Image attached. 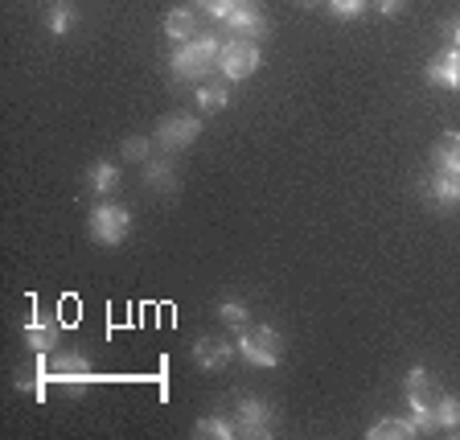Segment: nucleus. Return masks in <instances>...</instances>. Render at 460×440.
Returning a JSON list of instances; mask_svg holds the SVG:
<instances>
[{
	"mask_svg": "<svg viewBox=\"0 0 460 440\" xmlns=\"http://www.w3.org/2000/svg\"><path fill=\"white\" fill-rule=\"evenodd\" d=\"M218 58H222V46L214 38H193L177 49V58H172V75L185 78V83H201L210 70H218Z\"/></svg>",
	"mask_w": 460,
	"mask_h": 440,
	"instance_id": "nucleus-1",
	"label": "nucleus"
},
{
	"mask_svg": "<svg viewBox=\"0 0 460 440\" xmlns=\"http://www.w3.org/2000/svg\"><path fill=\"white\" fill-rule=\"evenodd\" d=\"M128 227H132V214H128L124 206L103 202V206H95V211H91V239L103 243V247H115V243L128 235Z\"/></svg>",
	"mask_w": 460,
	"mask_h": 440,
	"instance_id": "nucleus-2",
	"label": "nucleus"
},
{
	"mask_svg": "<svg viewBox=\"0 0 460 440\" xmlns=\"http://www.w3.org/2000/svg\"><path fill=\"white\" fill-rule=\"evenodd\" d=\"M239 355L247 358L251 366H276V363H279V355H284V342H279L276 329L259 326V329H247V334H243Z\"/></svg>",
	"mask_w": 460,
	"mask_h": 440,
	"instance_id": "nucleus-3",
	"label": "nucleus"
},
{
	"mask_svg": "<svg viewBox=\"0 0 460 440\" xmlns=\"http://www.w3.org/2000/svg\"><path fill=\"white\" fill-rule=\"evenodd\" d=\"M255 67H259V46H255V38H234V41H226L222 46V58H218V70L226 78H251L255 75Z\"/></svg>",
	"mask_w": 460,
	"mask_h": 440,
	"instance_id": "nucleus-4",
	"label": "nucleus"
},
{
	"mask_svg": "<svg viewBox=\"0 0 460 440\" xmlns=\"http://www.w3.org/2000/svg\"><path fill=\"white\" fill-rule=\"evenodd\" d=\"M234 432H239V436H255V440L271 436V408L259 400H243L239 416H234Z\"/></svg>",
	"mask_w": 460,
	"mask_h": 440,
	"instance_id": "nucleus-5",
	"label": "nucleus"
},
{
	"mask_svg": "<svg viewBox=\"0 0 460 440\" xmlns=\"http://www.w3.org/2000/svg\"><path fill=\"white\" fill-rule=\"evenodd\" d=\"M201 124L193 120V115H169V120H161V128H156V144L161 148H190L193 140H198Z\"/></svg>",
	"mask_w": 460,
	"mask_h": 440,
	"instance_id": "nucleus-6",
	"label": "nucleus"
},
{
	"mask_svg": "<svg viewBox=\"0 0 460 440\" xmlns=\"http://www.w3.org/2000/svg\"><path fill=\"white\" fill-rule=\"evenodd\" d=\"M222 21L230 25V33H243V38H259V33L268 29V21H263V13H259L255 0H234Z\"/></svg>",
	"mask_w": 460,
	"mask_h": 440,
	"instance_id": "nucleus-7",
	"label": "nucleus"
},
{
	"mask_svg": "<svg viewBox=\"0 0 460 440\" xmlns=\"http://www.w3.org/2000/svg\"><path fill=\"white\" fill-rule=\"evenodd\" d=\"M49 379L70 387V391H83V387L91 383V366H86L83 355H62L58 363H49Z\"/></svg>",
	"mask_w": 460,
	"mask_h": 440,
	"instance_id": "nucleus-8",
	"label": "nucleus"
},
{
	"mask_svg": "<svg viewBox=\"0 0 460 440\" xmlns=\"http://www.w3.org/2000/svg\"><path fill=\"white\" fill-rule=\"evenodd\" d=\"M428 83L436 86H448V91H460V49H440V54L431 58L428 67Z\"/></svg>",
	"mask_w": 460,
	"mask_h": 440,
	"instance_id": "nucleus-9",
	"label": "nucleus"
},
{
	"mask_svg": "<svg viewBox=\"0 0 460 440\" xmlns=\"http://www.w3.org/2000/svg\"><path fill=\"white\" fill-rule=\"evenodd\" d=\"M407 400H411L415 412H436V403H440V395H436V379H431L428 371H411L407 374Z\"/></svg>",
	"mask_w": 460,
	"mask_h": 440,
	"instance_id": "nucleus-10",
	"label": "nucleus"
},
{
	"mask_svg": "<svg viewBox=\"0 0 460 440\" xmlns=\"http://www.w3.org/2000/svg\"><path fill=\"white\" fill-rule=\"evenodd\" d=\"M193 358H198V366H206V371H222V366L230 363V342H222V337H201V342L193 346Z\"/></svg>",
	"mask_w": 460,
	"mask_h": 440,
	"instance_id": "nucleus-11",
	"label": "nucleus"
},
{
	"mask_svg": "<svg viewBox=\"0 0 460 440\" xmlns=\"http://www.w3.org/2000/svg\"><path fill=\"white\" fill-rule=\"evenodd\" d=\"M431 198L440 202V206H456L460 202V173L456 169H436L431 173Z\"/></svg>",
	"mask_w": 460,
	"mask_h": 440,
	"instance_id": "nucleus-12",
	"label": "nucleus"
},
{
	"mask_svg": "<svg viewBox=\"0 0 460 440\" xmlns=\"http://www.w3.org/2000/svg\"><path fill=\"white\" fill-rule=\"evenodd\" d=\"M164 33H169L172 41H193V33H198V21H193V9H172L169 17H164Z\"/></svg>",
	"mask_w": 460,
	"mask_h": 440,
	"instance_id": "nucleus-13",
	"label": "nucleus"
},
{
	"mask_svg": "<svg viewBox=\"0 0 460 440\" xmlns=\"http://www.w3.org/2000/svg\"><path fill=\"white\" fill-rule=\"evenodd\" d=\"M431 161H436V169H456L460 173V136L444 132L440 140H436V148H431Z\"/></svg>",
	"mask_w": 460,
	"mask_h": 440,
	"instance_id": "nucleus-14",
	"label": "nucleus"
},
{
	"mask_svg": "<svg viewBox=\"0 0 460 440\" xmlns=\"http://www.w3.org/2000/svg\"><path fill=\"white\" fill-rule=\"evenodd\" d=\"M415 420H378L370 428V436L374 440H407V436H415Z\"/></svg>",
	"mask_w": 460,
	"mask_h": 440,
	"instance_id": "nucleus-15",
	"label": "nucleus"
},
{
	"mask_svg": "<svg viewBox=\"0 0 460 440\" xmlns=\"http://www.w3.org/2000/svg\"><path fill=\"white\" fill-rule=\"evenodd\" d=\"M25 342H29V350H38V355H46V350H54L58 329H54V326H46V321H33V326L25 329Z\"/></svg>",
	"mask_w": 460,
	"mask_h": 440,
	"instance_id": "nucleus-16",
	"label": "nucleus"
},
{
	"mask_svg": "<svg viewBox=\"0 0 460 440\" xmlns=\"http://www.w3.org/2000/svg\"><path fill=\"white\" fill-rule=\"evenodd\" d=\"M436 416H440V428L460 432V400H456V395H440V403H436Z\"/></svg>",
	"mask_w": 460,
	"mask_h": 440,
	"instance_id": "nucleus-17",
	"label": "nucleus"
},
{
	"mask_svg": "<svg viewBox=\"0 0 460 440\" xmlns=\"http://www.w3.org/2000/svg\"><path fill=\"white\" fill-rule=\"evenodd\" d=\"M148 190L164 193V198H169V193L177 190V177H172L169 165H148Z\"/></svg>",
	"mask_w": 460,
	"mask_h": 440,
	"instance_id": "nucleus-18",
	"label": "nucleus"
},
{
	"mask_svg": "<svg viewBox=\"0 0 460 440\" xmlns=\"http://www.w3.org/2000/svg\"><path fill=\"white\" fill-rule=\"evenodd\" d=\"M115 185H119V169L115 165H95L91 169V190L95 193H111Z\"/></svg>",
	"mask_w": 460,
	"mask_h": 440,
	"instance_id": "nucleus-19",
	"label": "nucleus"
},
{
	"mask_svg": "<svg viewBox=\"0 0 460 440\" xmlns=\"http://www.w3.org/2000/svg\"><path fill=\"white\" fill-rule=\"evenodd\" d=\"M193 432H198V436H210V440H230V436H234V428H230L222 416H210V420H201Z\"/></svg>",
	"mask_w": 460,
	"mask_h": 440,
	"instance_id": "nucleus-20",
	"label": "nucleus"
},
{
	"mask_svg": "<svg viewBox=\"0 0 460 440\" xmlns=\"http://www.w3.org/2000/svg\"><path fill=\"white\" fill-rule=\"evenodd\" d=\"M198 103H201V112H222L226 107V86H201L198 91Z\"/></svg>",
	"mask_w": 460,
	"mask_h": 440,
	"instance_id": "nucleus-21",
	"label": "nucleus"
},
{
	"mask_svg": "<svg viewBox=\"0 0 460 440\" xmlns=\"http://www.w3.org/2000/svg\"><path fill=\"white\" fill-rule=\"evenodd\" d=\"M17 383L25 387L29 395H38V400H41V395H46V371H41V363H38V371H25V374H21Z\"/></svg>",
	"mask_w": 460,
	"mask_h": 440,
	"instance_id": "nucleus-22",
	"label": "nucleus"
},
{
	"mask_svg": "<svg viewBox=\"0 0 460 440\" xmlns=\"http://www.w3.org/2000/svg\"><path fill=\"white\" fill-rule=\"evenodd\" d=\"M329 4H333V17H341V21L362 17V9H366V0H329Z\"/></svg>",
	"mask_w": 460,
	"mask_h": 440,
	"instance_id": "nucleus-23",
	"label": "nucleus"
},
{
	"mask_svg": "<svg viewBox=\"0 0 460 440\" xmlns=\"http://www.w3.org/2000/svg\"><path fill=\"white\" fill-rule=\"evenodd\" d=\"M70 25H75V13H70L66 4H58V9L49 13V29H54V33H66Z\"/></svg>",
	"mask_w": 460,
	"mask_h": 440,
	"instance_id": "nucleus-24",
	"label": "nucleus"
},
{
	"mask_svg": "<svg viewBox=\"0 0 460 440\" xmlns=\"http://www.w3.org/2000/svg\"><path fill=\"white\" fill-rule=\"evenodd\" d=\"M218 317L226 321V326H234V329L247 326V309H243V305H222V309H218Z\"/></svg>",
	"mask_w": 460,
	"mask_h": 440,
	"instance_id": "nucleus-25",
	"label": "nucleus"
},
{
	"mask_svg": "<svg viewBox=\"0 0 460 440\" xmlns=\"http://www.w3.org/2000/svg\"><path fill=\"white\" fill-rule=\"evenodd\" d=\"M124 157L128 161H144L148 157V140H124Z\"/></svg>",
	"mask_w": 460,
	"mask_h": 440,
	"instance_id": "nucleus-26",
	"label": "nucleus"
},
{
	"mask_svg": "<svg viewBox=\"0 0 460 440\" xmlns=\"http://www.w3.org/2000/svg\"><path fill=\"white\" fill-rule=\"evenodd\" d=\"M198 4H201L206 13H214V17H226V9L234 4V0H198Z\"/></svg>",
	"mask_w": 460,
	"mask_h": 440,
	"instance_id": "nucleus-27",
	"label": "nucleus"
},
{
	"mask_svg": "<svg viewBox=\"0 0 460 440\" xmlns=\"http://www.w3.org/2000/svg\"><path fill=\"white\" fill-rule=\"evenodd\" d=\"M407 9V0H378V13L383 17H394V13H402Z\"/></svg>",
	"mask_w": 460,
	"mask_h": 440,
	"instance_id": "nucleus-28",
	"label": "nucleus"
},
{
	"mask_svg": "<svg viewBox=\"0 0 460 440\" xmlns=\"http://www.w3.org/2000/svg\"><path fill=\"white\" fill-rule=\"evenodd\" d=\"M448 38H452V46L460 49V17H456V21H448Z\"/></svg>",
	"mask_w": 460,
	"mask_h": 440,
	"instance_id": "nucleus-29",
	"label": "nucleus"
},
{
	"mask_svg": "<svg viewBox=\"0 0 460 440\" xmlns=\"http://www.w3.org/2000/svg\"><path fill=\"white\" fill-rule=\"evenodd\" d=\"M300 4H321V0H300Z\"/></svg>",
	"mask_w": 460,
	"mask_h": 440,
	"instance_id": "nucleus-30",
	"label": "nucleus"
}]
</instances>
